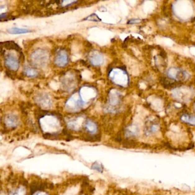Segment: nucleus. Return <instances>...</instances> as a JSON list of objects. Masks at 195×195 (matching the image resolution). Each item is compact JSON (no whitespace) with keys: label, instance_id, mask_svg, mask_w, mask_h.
Listing matches in <instances>:
<instances>
[{"label":"nucleus","instance_id":"5","mask_svg":"<svg viewBox=\"0 0 195 195\" xmlns=\"http://www.w3.org/2000/svg\"><path fill=\"white\" fill-rule=\"evenodd\" d=\"M168 75L171 79H184L185 75L180 69L171 68L168 70Z\"/></svg>","mask_w":195,"mask_h":195},{"label":"nucleus","instance_id":"8","mask_svg":"<svg viewBox=\"0 0 195 195\" xmlns=\"http://www.w3.org/2000/svg\"><path fill=\"white\" fill-rule=\"evenodd\" d=\"M181 120L184 123L195 126V116H189L187 114H184L181 117Z\"/></svg>","mask_w":195,"mask_h":195},{"label":"nucleus","instance_id":"9","mask_svg":"<svg viewBox=\"0 0 195 195\" xmlns=\"http://www.w3.org/2000/svg\"><path fill=\"white\" fill-rule=\"evenodd\" d=\"M18 119L16 116L13 115H8L6 117V122L7 125L11 127H16L17 124Z\"/></svg>","mask_w":195,"mask_h":195},{"label":"nucleus","instance_id":"1","mask_svg":"<svg viewBox=\"0 0 195 195\" xmlns=\"http://www.w3.org/2000/svg\"><path fill=\"white\" fill-rule=\"evenodd\" d=\"M68 56L66 51L61 50L58 51L54 59V63L60 67H64L68 63Z\"/></svg>","mask_w":195,"mask_h":195},{"label":"nucleus","instance_id":"2","mask_svg":"<svg viewBox=\"0 0 195 195\" xmlns=\"http://www.w3.org/2000/svg\"><path fill=\"white\" fill-rule=\"evenodd\" d=\"M5 64L11 70L16 71L19 68V62L17 58L11 54H8L5 58Z\"/></svg>","mask_w":195,"mask_h":195},{"label":"nucleus","instance_id":"3","mask_svg":"<svg viewBox=\"0 0 195 195\" xmlns=\"http://www.w3.org/2000/svg\"><path fill=\"white\" fill-rule=\"evenodd\" d=\"M89 60L90 63L95 66L102 65L104 61L103 56L98 51H94L92 52L89 55Z\"/></svg>","mask_w":195,"mask_h":195},{"label":"nucleus","instance_id":"13","mask_svg":"<svg viewBox=\"0 0 195 195\" xmlns=\"http://www.w3.org/2000/svg\"><path fill=\"white\" fill-rule=\"evenodd\" d=\"M92 169L96 170H98V171L100 172H102V167H101V166H100L99 164H98L97 163H94V164L92 165Z\"/></svg>","mask_w":195,"mask_h":195},{"label":"nucleus","instance_id":"7","mask_svg":"<svg viewBox=\"0 0 195 195\" xmlns=\"http://www.w3.org/2000/svg\"><path fill=\"white\" fill-rule=\"evenodd\" d=\"M7 32L10 34H25L28 33L32 32V30L26 29H21L18 28H11L7 29Z\"/></svg>","mask_w":195,"mask_h":195},{"label":"nucleus","instance_id":"11","mask_svg":"<svg viewBox=\"0 0 195 195\" xmlns=\"http://www.w3.org/2000/svg\"><path fill=\"white\" fill-rule=\"evenodd\" d=\"M84 21L87 20V21H90L94 22H100L101 21V20L99 18V17L98 15H96L95 13H93L91 15L88 16L86 18L83 19Z\"/></svg>","mask_w":195,"mask_h":195},{"label":"nucleus","instance_id":"12","mask_svg":"<svg viewBox=\"0 0 195 195\" xmlns=\"http://www.w3.org/2000/svg\"><path fill=\"white\" fill-rule=\"evenodd\" d=\"M86 127L88 131H89L90 132H94L96 129V126L95 125V124L90 121H88V122H87Z\"/></svg>","mask_w":195,"mask_h":195},{"label":"nucleus","instance_id":"14","mask_svg":"<svg viewBox=\"0 0 195 195\" xmlns=\"http://www.w3.org/2000/svg\"><path fill=\"white\" fill-rule=\"evenodd\" d=\"M138 21H139L138 20L132 19V20H130L128 22V24H136V23H137Z\"/></svg>","mask_w":195,"mask_h":195},{"label":"nucleus","instance_id":"4","mask_svg":"<svg viewBox=\"0 0 195 195\" xmlns=\"http://www.w3.org/2000/svg\"><path fill=\"white\" fill-rule=\"evenodd\" d=\"M34 58L35 61H36L39 65H43L45 62V61L47 60V55L45 52L41 51H35L33 54H32V57Z\"/></svg>","mask_w":195,"mask_h":195},{"label":"nucleus","instance_id":"10","mask_svg":"<svg viewBox=\"0 0 195 195\" xmlns=\"http://www.w3.org/2000/svg\"><path fill=\"white\" fill-rule=\"evenodd\" d=\"M24 73L26 76H28L29 77H36L37 75L36 70L34 69H33L32 68H30L29 66L25 68Z\"/></svg>","mask_w":195,"mask_h":195},{"label":"nucleus","instance_id":"6","mask_svg":"<svg viewBox=\"0 0 195 195\" xmlns=\"http://www.w3.org/2000/svg\"><path fill=\"white\" fill-rule=\"evenodd\" d=\"M2 44H4V47L7 49H11V50H15V51L20 52V53L22 52L21 48L19 47V45L17 43H15L13 41H5L4 43H1Z\"/></svg>","mask_w":195,"mask_h":195}]
</instances>
